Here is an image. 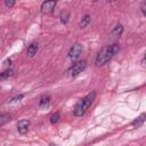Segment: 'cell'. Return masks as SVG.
I'll return each mask as SVG.
<instances>
[{
  "label": "cell",
  "instance_id": "ba28073f",
  "mask_svg": "<svg viewBox=\"0 0 146 146\" xmlns=\"http://www.w3.org/2000/svg\"><path fill=\"white\" fill-rule=\"evenodd\" d=\"M122 32H123V26H122V24H116L115 27L112 30V35L119 38V36H121Z\"/></svg>",
  "mask_w": 146,
  "mask_h": 146
},
{
  "label": "cell",
  "instance_id": "52a82bcc",
  "mask_svg": "<svg viewBox=\"0 0 146 146\" xmlns=\"http://www.w3.org/2000/svg\"><path fill=\"white\" fill-rule=\"evenodd\" d=\"M38 49H39L38 43H36V42H32V43L27 47V49H26V54H27L29 56H34V55L36 54Z\"/></svg>",
  "mask_w": 146,
  "mask_h": 146
},
{
  "label": "cell",
  "instance_id": "7c38bea8",
  "mask_svg": "<svg viewBox=\"0 0 146 146\" xmlns=\"http://www.w3.org/2000/svg\"><path fill=\"white\" fill-rule=\"evenodd\" d=\"M13 73H14V71H13V70L7 68L6 71H3V72L0 74V79H1V80H5V79H7V78L11 76V75H13Z\"/></svg>",
  "mask_w": 146,
  "mask_h": 146
},
{
  "label": "cell",
  "instance_id": "5bb4252c",
  "mask_svg": "<svg viewBox=\"0 0 146 146\" xmlns=\"http://www.w3.org/2000/svg\"><path fill=\"white\" fill-rule=\"evenodd\" d=\"M59 117H60V114H59V112H56V113H54L51 116H50V123H56L58 120H59Z\"/></svg>",
  "mask_w": 146,
  "mask_h": 146
},
{
  "label": "cell",
  "instance_id": "d6986e66",
  "mask_svg": "<svg viewBox=\"0 0 146 146\" xmlns=\"http://www.w3.org/2000/svg\"><path fill=\"white\" fill-rule=\"evenodd\" d=\"M141 65H143L144 67H146V54H145V56H144L143 59H141Z\"/></svg>",
  "mask_w": 146,
  "mask_h": 146
},
{
  "label": "cell",
  "instance_id": "6da1fadb",
  "mask_svg": "<svg viewBox=\"0 0 146 146\" xmlns=\"http://www.w3.org/2000/svg\"><path fill=\"white\" fill-rule=\"evenodd\" d=\"M119 50H120V46L117 43H113V44H108V46L104 47L96 56V60H95L96 66L105 65L119 52Z\"/></svg>",
  "mask_w": 146,
  "mask_h": 146
},
{
  "label": "cell",
  "instance_id": "2e32d148",
  "mask_svg": "<svg viewBox=\"0 0 146 146\" xmlns=\"http://www.w3.org/2000/svg\"><path fill=\"white\" fill-rule=\"evenodd\" d=\"M23 97H24V94H19V95H17V96H15V97H13V98H11V99H10L9 102H10V103H15V102H19V100H21V99H22Z\"/></svg>",
  "mask_w": 146,
  "mask_h": 146
},
{
  "label": "cell",
  "instance_id": "5b68a950",
  "mask_svg": "<svg viewBox=\"0 0 146 146\" xmlns=\"http://www.w3.org/2000/svg\"><path fill=\"white\" fill-rule=\"evenodd\" d=\"M56 7V1H44L41 5V11L43 14H49L51 13Z\"/></svg>",
  "mask_w": 146,
  "mask_h": 146
},
{
  "label": "cell",
  "instance_id": "8992f818",
  "mask_svg": "<svg viewBox=\"0 0 146 146\" xmlns=\"http://www.w3.org/2000/svg\"><path fill=\"white\" fill-rule=\"evenodd\" d=\"M29 128H30V121L29 120H22V121H19L17 123V130L22 135L26 133L27 130H29Z\"/></svg>",
  "mask_w": 146,
  "mask_h": 146
},
{
  "label": "cell",
  "instance_id": "9a60e30c",
  "mask_svg": "<svg viewBox=\"0 0 146 146\" xmlns=\"http://www.w3.org/2000/svg\"><path fill=\"white\" fill-rule=\"evenodd\" d=\"M67 21H68V13H64V14H62V15H60V22H62L63 24H66Z\"/></svg>",
  "mask_w": 146,
  "mask_h": 146
},
{
  "label": "cell",
  "instance_id": "277c9868",
  "mask_svg": "<svg viewBox=\"0 0 146 146\" xmlns=\"http://www.w3.org/2000/svg\"><path fill=\"white\" fill-rule=\"evenodd\" d=\"M82 50H83L82 44H81V43H75V44H73V46L71 47V49L68 50V57L74 60V59L79 58V56L81 55Z\"/></svg>",
  "mask_w": 146,
  "mask_h": 146
},
{
  "label": "cell",
  "instance_id": "4fadbf2b",
  "mask_svg": "<svg viewBox=\"0 0 146 146\" xmlns=\"http://www.w3.org/2000/svg\"><path fill=\"white\" fill-rule=\"evenodd\" d=\"M10 120V115L9 114H2L0 116V125H3L6 122H8Z\"/></svg>",
  "mask_w": 146,
  "mask_h": 146
},
{
  "label": "cell",
  "instance_id": "e0dca14e",
  "mask_svg": "<svg viewBox=\"0 0 146 146\" xmlns=\"http://www.w3.org/2000/svg\"><path fill=\"white\" fill-rule=\"evenodd\" d=\"M5 5H6V7H13L14 5H15V1H13V0H10V1H8V0H6L5 1Z\"/></svg>",
  "mask_w": 146,
  "mask_h": 146
},
{
  "label": "cell",
  "instance_id": "30bf717a",
  "mask_svg": "<svg viewBox=\"0 0 146 146\" xmlns=\"http://www.w3.org/2000/svg\"><path fill=\"white\" fill-rule=\"evenodd\" d=\"M49 104H50V97L49 96H44V97H42L40 99L39 106H40V108H46V107L49 106Z\"/></svg>",
  "mask_w": 146,
  "mask_h": 146
},
{
  "label": "cell",
  "instance_id": "9c48e42d",
  "mask_svg": "<svg viewBox=\"0 0 146 146\" xmlns=\"http://www.w3.org/2000/svg\"><path fill=\"white\" fill-rule=\"evenodd\" d=\"M145 121H146V114L144 113V114H140V115H139V116H138L131 124H132L133 127H140Z\"/></svg>",
  "mask_w": 146,
  "mask_h": 146
},
{
  "label": "cell",
  "instance_id": "7a4b0ae2",
  "mask_svg": "<svg viewBox=\"0 0 146 146\" xmlns=\"http://www.w3.org/2000/svg\"><path fill=\"white\" fill-rule=\"evenodd\" d=\"M95 97H96V92L95 91H91L87 96H84L83 98H81L75 104V107L73 110L74 115L75 116H82L87 112V110L89 108V106L92 104V102L95 100Z\"/></svg>",
  "mask_w": 146,
  "mask_h": 146
},
{
  "label": "cell",
  "instance_id": "8fae6325",
  "mask_svg": "<svg viewBox=\"0 0 146 146\" xmlns=\"http://www.w3.org/2000/svg\"><path fill=\"white\" fill-rule=\"evenodd\" d=\"M90 23V15H84L82 18H81V21H80V27H86L88 24Z\"/></svg>",
  "mask_w": 146,
  "mask_h": 146
},
{
  "label": "cell",
  "instance_id": "ffe728a7",
  "mask_svg": "<svg viewBox=\"0 0 146 146\" xmlns=\"http://www.w3.org/2000/svg\"><path fill=\"white\" fill-rule=\"evenodd\" d=\"M10 63H11V60H10V59H6V60H5V63H3V65H5V66H9V65H10Z\"/></svg>",
  "mask_w": 146,
  "mask_h": 146
},
{
  "label": "cell",
  "instance_id": "ac0fdd59",
  "mask_svg": "<svg viewBox=\"0 0 146 146\" xmlns=\"http://www.w3.org/2000/svg\"><path fill=\"white\" fill-rule=\"evenodd\" d=\"M141 13H143V15L146 17V2H144V3L141 5Z\"/></svg>",
  "mask_w": 146,
  "mask_h": 146
},
{
  "label": "cell",
  "instance_id": "3957f363",
  "mask_svg": "<svg viewBox=\"0 0 146 146\" xmlns=\"http://www.w3.org/2000/svg\"><path fill=\"white\" fill-rule=\"evenodd\" d=\"M87 66V62L86 60H80L78 63H75L71 68H70V74L72 76H76L79 75L80 73H82V71L86 68Z\"/></svg>",
  "mask_w": 146,
  "mask_h": 146
}]
</instances>
